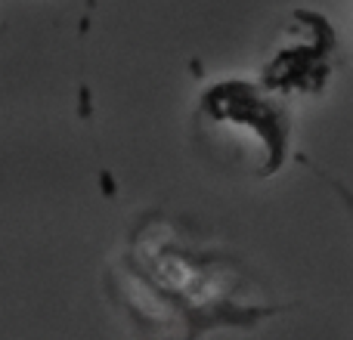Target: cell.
Returning a JSON list of instances; mask_svg holds the SVG:
<instances>
[{"instance_id":"6da1fadb","label":"cell","mask_w":353,"mask_h":340,"mask_svg":"<svg viewBox=\"0 0 353 340\" xmlns=\"http://www.w3.org/2000/svg\"><path fill=\"white\" fill-rule=\"evenodd\" d=\"M199 134L217 152H230L254 180L279 173L292 146L288 109L261 84L223 78L199 96Z\"/></svg>"},{"instance_id":"3957f363","label":"cell","mask_w":353,"mask_h":340,"mask_svg":"<svg viewBox=\"0 0 353 340\" xmlns=\"http://www.w3.org/2000/svg\"><path fill=\"white\" fill-rule=\"evenodd\" d=\"M87 10H97V0H87Z\"/></svg>"},{"instance_id":"7a4b0ae2","label":"cell","mask_w":353,"mask_h":340,"mask_svg":"<svg viewBox=\"0 0 353 340\" xmlns=\"http://www.w3.org/2000/svg\"><path fill=\"white\" fill-rule=\"evenodd\" d=\"M292 41L282 43L267 65L261 68L257 84L267 93H323L332 81V65L338 53L335 28L325 16L313 10L292 12Z\"/></svg>"}]
</instances>
